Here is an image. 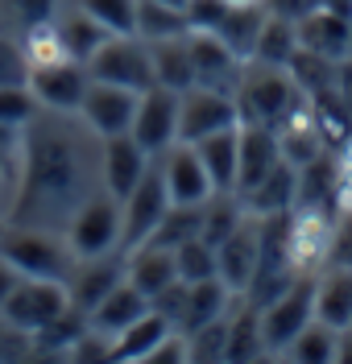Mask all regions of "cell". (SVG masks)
<instances>
[{
    "label": "cell",
    "instance_id": "6da1fadb",
    "mask_svg": "<svg viewBox=\"0 0 352 364\" xmlns=\"http://www.w3.org/2000/svg\"><path fill=\"white\" fill-rule=\"evenodd\" d=\"M25 170L21 195H17V220L29 228L50 224L58 211L75 215V191H79V161L67 133H50L46 124H25Z\"/></svg>",
    "mask_w": 352,
    "mask_h": 364
},
{
    "label": "cell",
    "instance_id": "7a4b0ae2",
    "mask_svg": "<svg viewBox=\"0 0 352 364\" xmlns=\"http://www.w3.org/2000/svg\"><path fill=\"white\" fill-rule=\"evenodd\" d=\"M303 104V91L294 87V79L278 67H253L240 75V87H236V108H240V124H265V129H278L286 116Z\"/></svg>",
    "mask_w": 352,
    "mask_h": 364
},
{
    "label": "cell",
    "instance_id": "3957f363",
    "mask_svg": "<svg viewBox=\"0 0 352 364\" xmlns=\"http://www.w3.org/2000/svg\"><path fill=\"white\" fill-rule=\"evenodd\" d=\"M0 252L21 269V277H54L70 282L75 273V252L70 245H58L46 228H4L0 232Z\"/></svg>",
    "mask_w": 352,
    "mask_h": 364
},
{
    "label": "cell",
    "instance_id": "277c9868",
    "mask_svg": "<svg viewBox=\"0 0 352 364\" xmlns=\"http://www.w3.org/2000/svg\"><path fill=\"white\" fill-rule=\"evenodd\" d=\"M87 75L100 79V83H117V87H129V91H149L158 83L149 42H141L137 33H112L87 58Z\"/></svg>",
    "mask_w": 352,
    "mask_h": 364
},
{
    "label": "cell",
    "instance_id": "5b68a950",
    "mask_svg": "<svg viewBox=\"0 0 352 364\" xmlns=\"http://www.w3.org/2000/svg\"><path fill=\"white\" fill-rule=\"evenodd\" d=\"M315 294H319L315 273H299V277H294V282H290L270 306H261L265 352H286L290 343L299 340V331L315 318Z\"/></svg>",
    "mask_w": 352,
    "mask_h": 364
},
{
    "label": "cell",
    "instance_id": "8992f818",
    "mask_svg": "<svg viewBox=\"0 0 352 364\" xmlns=\"http://www.w3.org/2000/svg\"><path fill=\"white\" fill-rule=\"evenodd\" d=\"M67 245L79 261L87 257H104L120 245V199L117 195H92L75 207L67 228Z\"/></svg>",
    "mask_w": 352,
    "mask_h": 364
},
{
    "label": "cell",
    "instance_id": "52a82bcc",
    "mask_svg": "<svg viewBox=\"0 0 352 364\" xmlns=\"http://www.w3.org/2000/svg\"><path fill=\"white\" fill-rule=\"evenodd\" d=\"M166 211H170V191H166L162 166H149L145 178L120 199V252L145 245Z\"/></svg>",
    "mask_w": 352,
    "mask_h": 364
},
{
    "label": "cell",
    "instance_id": "ba28073f",
    "mask_svg": "<svg viewBox=\"0 0 352 364\" xmlns=\"http://www.w3.org/2000/svg\"><path fill=\"white\" fill-rule=\"evenodd\" d=\"M70 306V286L67 282H54V277H21L17 290L9 294V302L0 306V315L13 318L21 331L38 336L46 323L63 315Z\"/></svg>",
    "mask_w": 352,
    "mask_h": 364
},
{
    "label": "cell",
    "instance_id": "9c48e42d",
    "mask_svg": "<svg viewBox=\"0 0 352 364\" xmlns=\"http://www.w3.org/2000/svg\"><path fill=\"white\" fill-rule=\"evenodd\" d=\"M178 104H183V91H170V87H162V83H154L149 91H141L137 116H133V129H129V133L137 136V145L149 158L166 154V149L178 141Z\"/></svg>",
    "mask_w": 352,
    "mask_h": 364
},
{
    "label": "cell",
    "instance_id": "30bf717a",
    "mask_svg": "<svg viewBox=\"0 0 352 364\" xmlns=\"http://www.w3.org/2000/svg\"><path fill=\"white\" fill-rule=\"evenodd\" d=\"M240 124V108L236 95L228 91H211V87H187L183 104H178V141H203V136L220 133V129H236Z\"/></svg>",
    "mask_w": 352,
    "mask_h": 364
},
{
    "label": "cell",
    "instance_id": "8fae6325",
    "mask_svg": "<svg viewBox=\"0 0 352 364\" xmlns=\"http://www.w3.org/2000/svg\"><path fill=\"white\" fill-rule=\"evenodd\" d=\"M137 100H141V91H129V87H117V83H100V79H92L87 91H83L79 112H83V120H87V129H92L95 136H120V133L133 129Z\"/></svg>",
    "mask_w": 352,
    "mask_h": 364
},
{
    "label": "cell",
    "instance_id": "7c38bea8",
    "mask_svg": "<svg viewBox=\"0 0 352 364\" xmlns=\"http://www.w3.org/2000/svg\"><path fill=\"white\" fill-rule=\"evenodd\" d=\"M87 83H92V75L75 58H58V63H46V67L29 70V91L38 95V104L50 108V112H79Z\"/></svg>",
    "mask_w": 352,
    "mask_h": 364
},
{
    "label": "cell",
    "instance_id": "4fadbf2b",
    "mask_svg": "<svg viewBox=\"0 0 352 364\" xmlns=\"http://www.w3.org/2000/svg\"><path fill=\"white\" fill-rule=\"evenodd\" d=\"M162 178H166V191H170V203L199 207V203H208L211 195H215L208 170H203V161H199V149L187 145V141H174V145L166 149Z\"/></svg>",
    "mask_w": 352,
    "mask_h": 364
},
{
    "label": "cell",
    "instance_id": "5bb4252c",
    "mask_svg": "<svg viewBox=\"0 0 352 364\" xmlns=\"http://www.w3.org/2000/svg\"><path fill=\"white\" fill-rule=\"evenodd\" d=\"M257 252H261V236H257V215L249 211L245 224L236 228L233 236L215 249V277L233 290V294H245L253 273H257Z\"/></svg>",
    "mask_w": 352,
    "mask_h": 364
},
{
    "label": "cell",
    "instance_id": "9a60e30c",
    "mask_svg": "<svg viewBox=\"0 0 352 364\" xmlns=\"http://www.w3.org/2000/svg\"><path fill=\"white\" fill-rule=\"evenodd\" d=\"M187 42H191V63H195V87H211V91L236 95L240 75H245V63L215 33H187Z\"/></svg>",
    "mask_w": 352,
    "mask_h": 364
},
{
    "label": "cell",
    "instance_id": "2e32d148",
    "mask_svg": "<svg viewBox=\"0 0 352 364\" xmlns=\"http://www.w3.org/2000/svg\"><path fill=\"white\" fill-rule=\"evenodd\" d=\"M120 282H124V252L112 249V252H104V257H87L67 282L70 286V302H75L79 311L92 315L95 306L112 294Z\"/></svg>",
    "mask_w": 352,
    "mask_h": 364
},
{
    "label": "cell",
    "instance_id": "e0dca14e",
    "mask_svg": "<svg viewBox=\"0 0 352 364\" xmlns=\"http://www.w3.org/2000/svg\"><path fill=\"white\" fill-rule=\"evenodd\" d=\"M282 161V141L265 124H240V161H236V195L245 199Z\"/></svg>",
    "mask_w": 352,
    "mask_h": 364
},
{
    "label": "cell",
    "instance_id": "ac0fdd59",
    "mask_svg": "<svg viewBox=\"0 0 352 364\" xmlns=\"http://www.w3.org/2000/svg\"><path fill=\"white\" fill-rule=\"evenodd\" d=\"M100 170H104V191L117 195V199H124V195L145 178V170H149V154L137 145V136L133 133L104 136V161H100Z\"/></svg>",
    "mask_w": 352,
    "mask_h": 364
},
{
    "label": "cell",
    "instance_id": "d6986e66",
    "mask_svg": "<svg viewBox=\"0 0 352 364\" xmlns=\"http://www.w3.org/2000/svg\"><path fill=\"white\" fill-rule=\"evenodd\" d=\"M336 228L319 215V207H299V215H290V261L299 273H315L319 257L331 252Z\"/></svg>",
    "mask_w": 352,
    "mask_h": 364
},
{
    "label": "cell",
    "instance_id": "ffe728a7",
    "mask_svg": "<svg viewBox=\"0 0 352 364\" xmlns=\"http://www.w3.org/2000/svg\"><path fill=\"white\" fill-rule=\"evenodd\" d=\"M299 42L306 50H315V54H324V58L344 63L348 58V42H352V17H340V13L319 4L311 17L299 21Z\"/></svg>",
    "mask_w": 352,
    "mask_h": 364
},
{
    "label": "cell",
    "instance_id": "44dd1931",
    "mask_svg": "<svg viewBox=\"0 0 352 364\" xmlns=\"http://www.w3.org/2000/svg\"><path fill=\"white\" fill-rule=\"evenodd\" d=\"M245 207L253 215H282V211H294L299 207V166L282 158L265 178L245 195Z\"/></svg>",
    "mask_w": 352,
    "mask_h": 364
},
{
    "label": "cell",
    "instance_id": "7402d4cb",
    "mask_svg": "<svg viewBox=\"0 0 352 364\" xmlns=\"http://www.w3.org/2000/svg\"><path fill=\"white\" fill-rule=\"evenodd\" d=\"M124 277H129L145 298H154L158 290H166L170 282H178L174 252L158 249V245H137V249L124 252Z\"/></svg>",
    "mask_w": 352,
    "mask_h": 364
},
{
    "label": "cell",
    "instance_id": "603a6c76",
    "mask_svg": "<svg viewBox=\"0 0 352 364\" xmlns=\"http://www.w3.org/2000/svg\"><path fill=\"white\" fill-rule=\"evenodd\" d=\"M195 149H199V161H203V170H208L211 186H215V195L236 191L240 124H236V129H220V133H211V136H203V141H195Z\"/></svg>",
    "mask_w": 352,
    "mask_h": 364
},
{
    "label": "cell",
    "instance_id": "cb8c5ba5",
    "mask_svg": "<svg viewBox=\"0 0 352 364\" xmlns=\"http://www.w3.org/2000/svg\"><path fill=\"white\" fill-rule=\"evenodd\" d=\"M265 17H270L265 4H228L224 21L215 25V38L228 46L240 63H253V50H257V38H261Z\"/></svg>",
    "mask_w": 352,
    "mask_h": 364
},
{
    "label": "cell",
    "instance_id": "d4e9b609",
    "mask_svg": "<svg viewBox=\"0 0 352 364\" xmlns=\"http://www.w3.org/2000/svg\"><path fill=\"white\" fill-rule=\"evenodd\" d=\"M145 311H149V298H145L137 286L124 277L117 290H112V294H108L92 315H87V323H92L95 331H104V336H120V331H124L129 323H137Z\"/></svg>",
    "mask_w": 352,
    "mask_h": 364
},
{
    "label": "cell",
    "instance_id": "484cf974",
    "mask_svg": "<svg viewBox=\"0 0 352 364\" xmlns=\"http://www.w3.org/2000/svg\"><path fill=\"white\" fill-rule=\"evenodd\" d=\"M174 327L158 311H145L137 323H129L120 336H112V360H149V352L170 336Z\"/></svg>",
    "mask_w": 352,
    "mask_h": 364
},
{
    "label": "cell",
    "instance_id": "4316f807",
    "mask_svg": "<svg viewBox=\"0 0 352 364\" xmlns=\"http://www.w3.org/2000/svg\"><path fill=\"white\" fill-rule=\"evenodd\" d=\"M154 54V79L170 91L195 87V63H191V42L187 38H166V42H149Z\"/></svg>",
    "mask_w": 352,
    "mask_h": 364
},
{
    "label": "cell",
    "instance_id": "83f0119b",
    "mask_svg": "<svg viewBox=\"0 0 352 364\" xmlns=\"http://www.w3.org/2000/svg\"><path fill=\"white\" fill-rule=\"evenodd\" d=\"M228 302H233V290L220 282V277H203V282H191V294H187V315L178 323V331L187 336L203 323H215V318L228 315Z\"/></svg>",
    "mask_w": 352,
    "mask_h": 364
},
{
    "label": "cell",
    "instance_id": "f1b7e54d",
    "mask_svg": "<svg viewBox=\"0 0 352 364\" xmlns=\"http://www.w3.org/2000/svg\"><path fill=\"white\" fill-rule=\"evenodd\" d=\"M299 50H303V42H299V25L270 13V17H265V25H261V38H257V50H253V63L286 70V67H290V58H294Z\"/></svg>",
    "mask_w": 352,
    "mask_h": 364
},
{
    "label": "cell",
    "instance_id": "f546056e",
    "mask_svg": "<svg viewBox=\"0 0 352 364\" xmlns=\"http://www.w3.org/2000/svg\"><path fill=\"white\" fill-rule=\"evenodd\" d=\"M315 318H324L328 327L344 331L352 323V269L340 265L336 273H328L319 282V294H315Z\"/></svg>",
    "mask_w": 352,
    "mask_h": 364
},
{
    "label": "cell",
    "instance_id": "4dcf8cb0",
    "mask_svg": "<svg viewBox=\"0 0 352 364\" xmlns=\"http://www.w3.org/2000/svg\"><path fill=\"white\" fill-rule=\"evenodd\" d=\"M336 186H340V161L328 149L299 166V207L336 203Z\"/></svg>",
    "mask_w": 352,
    "mask_h": 364
},
{
    "label": "cell",
    "instance_id": "1f68e13d",
    "mask_svg": "<svg viewBox=\"0 0 352 364\" xmlns=\"http://www.w3.org/2000/svg\"><path fill=\"white\" fill-rule=\"evenodd\" d=\"M187 9H170L158 0H137V38L141 42H166V38H187Z\"/></svg>",
    "mask_w": 352,
    "mask_h": 364
},
{
    "label": "cell",
    "instance_id": "d6a6232c",
    "mask_svg": "<svg viewBox=\"0 0 352 364\" xmlns=\"http://www.w3.org/2000/svg\"><path fill=\"white\" fill-rule=\"evenodd\" d=\"M199 228H203V203L191 207V203H170V211L162 215V224L154 228V236L145 240V245H158V249H178V245H187L191 236H199Z\"/></svg>",
    "mask_w": 352,
    "mask_h": 364
},
{
    "label": "cell",
    "instance_id": "836d02e7",
    "mask_svg": "<svg viewBox=\"0 0 352 364\" xmlns=\"http://www.w3.org/2000/svg\"><path fill=\"white\" fill-rule=\"evenodd\" d=\"M286 75L294 79V87L303 91V95H315V91L336 87V83H340V67H336V58H324V54H315V50H306V46L290 58Z\"/></svg>",
    "mask_w": 352,
    "mask_h": 364
},
{
    "label": "cell",
    "instance_id": "e575fe53",
    "mask_svg": "<svg viewBox=\"0 0 352 364\" xmlns=\"http://www.w3.org/2000/svg\"><path fill=\"white\" fill-rule=\"evenodd\" d=\"M265 352V336H261V311L249 302L236 323H228V348H224V360H253Z\"/></svg>",
    "mask_w": 352,
    "mask_h": 364
},
{
    "label": "cell",
    "instance_id": "d590c367",
    "mask_svg": "<svg viewBox=\"0 0 352 364\" xmlns=\"http://www.w3.org/2000/svg\"><path fill=\"white\" fill-rule=\"evenodd\" d=\"M108 38H112V33L95 21V17H87V13H75V17L63 25V46H67V58L83 63V67H87V58H92L95 50L108 42Z\"/></svg>",
    "mask_w": 352,
    "mask_h": 364
},
{
    "label": "cell",
    "instance_id": "8d00e7d4",
    "mask_svg": "<svg viewBox=\"0 0 352 364\" xmlns=\"http://www.w3.org/2000/svg\"><path fill=\"white\" fill-rule=\"evenodd\" d=\"M336 340H340L336 327H328L324 318H311L303 331H299V340L290 343L286 352L303 364H324V360H336Z\"/></svg>",
    "mask_w": 352,
    "mask_h": 364
},
{
    "label": "cell",
    "instance_id": "74e56055",
    "mask_svg": "<svg viewBox=\"0 0 352 364\" xmlns=\"http://www.w3.org/2000/svg\"><path fill=\"white\" fill-rule=\"evenodd\" d=\"M21 54H25V63H29V70H33V67H46V63H58V58H67V46H63V29H54V21L25 25Z\"/></svg>",
    "mask_w": 352,
    "mask_h": 364
},
{
    "label": "cell",
    "instance_id": "f35d334b",
    "mask_svg": "<svg viewBox=\"0 0 352 364\" xmlns=\"http://www.w3.org/2000/svg\"><path fill=\"white\" fill-rule=\"evenodd\" d=\"M174 265H178V277L183 282H203V277H215V245H208L203 236H191L187 245L174 249Z\"/></svg>",
    "mask_w": 352,
    "mask_h": 364
},
{
    "label": "cell",
    "instance_id": "ab89813d",
    "mask_svg": "<svg viewBox=\"0 0 352 364\" xmlns=\"http://www.w3.org/2000/svg\"><path fill=\"white\" fill-rule=\"evenodd\" d=\"M38 95L29 91V83H4L0 87V124L9 129H25L33 116H38Z\"/></svg>",
    "mask_w": 352,
    "mask_h": 364
},
{
    "label": "cell",
    "instance_id": "60d3db41",
    "mask_svg": "<svg viewBox=\"0 0 352 364\" xmlns=\"http://www.w3.org/2000/svg\"><path fill=\"white\" fill-rule=\"evenodd\" d=\"M83 13L108 33H137V0H83Z\"/></svg>",
    "mask_w": 352,
    "mask_h": 364
},
{
    "label": "cell",
    "instance_id": "b9f144b4",
    "mask_svg": "<svg viewBox=\"0 0 352 364\" xmlns=\"http://www.w3.org/2000/svg\"><path fill=\"white\" fill-rule=\"evenodd\" d=\"M224 348H228V318L187 331V360H224Z\"/></svg>",
    "mask_w": 352,
    "mask_h": 364
},
{
    "label": "cell",
    "instance_id": "7bdbcfd3",
    "mask_svg": "<svg viewBox=\"0 0 352 364\" xmlns=\"http://www.w3.org/2000/svg\"><path fill=\"white\" fill-rule=\"evenodd\" d=\"M187 294H191V286L178 277V282H170L166 290H158V294L149 298V311H158V315L178 331V323H183V315H187Z\"/></svg>",
    "mask_w": 352,
    "mask_h": 364
},
{
    "label": "cell",
    "instance_id": "ee69618b",
    "mask_svg": "<svg viewBox=\"0 0 352 364\" xmlns=\"http://www.w3.org/2000/svg\"><path fill=\"white\" fill-rule=\"evenodd\" d=\"M228 0H187V25L191 33H215V25L224 21Z\"/></svg>",
    "mask_w": 352,
    "mask_h": 364
},
{
    "label": "cell",
    "instance_id": "f6af8a7d",
    "mask_svg": "<svg viewBox=\"0 0 352 364\" xmlns=\"http://www.w3.org/2000/svg\"><path fill=\"white\" fill-rule=\"evenodd\" d=\"M29 343H33L29 331H21L13 318L0 315V360H17V356H25V352H29Z\"/></svg>",
    "mask_w": 352,
    "mask_h": 364
},
{
    "label": "cell",
    "instance_id": "bcb514c9",
    "mask_svg": "<svg viewBox=\"0 0 352 364\" xmlns=\"http://www.w3.org/2000/svg\"><path fill=\"white\" fill-rule=\"evenodd\" d=\"M4 83H29V63L17 46H9L0 38V87Z\"/></svg>",
    "mask_w": 352,
    "mask_h": 364
},
{
    "label": "cell",
    "instance_id": "7dc6e473",
    "mask_svg": "<svg viewBox=\"0 0 352 364\" xmlns=\"http://www.w3.org/2000/svg\"><path fill=\"white\" fill-rule=\"evenodd\" d=\"M324 0H265V9L274 13V17H286V21H303V17H311L315 9H319Z\"/></svg>",
    "mask_w": 352,
    "mask_h": 364
},
{
    "label": "cell",
    "instance_id": "c3c4849f",
    "mask_svg": "<svg viewBox=\"0 0 352 364\" xmlns=\"http://www.w3.org/2000/svg\"><path fill=\"white\" fill-rule=\"evenodd\" d=\"M17 13H21L25 25L54 21V0H17Z\"/></svg>",
    "mask_w": 352,
    "mask_h": 364
},
{
    "label": "cell",
    "instance_id": "681fc988",
    "mask_svg": "<svg viewBox=\"0 0 352 364\" xmlns=\"http://www.w3.org/2000/svg\"><path fill=\"white\" fill-rule=\"evenodd\" d=\"M17 282H21V269H17V265L0 252V306L9 302V294H13V290H17Z\"/></svg>",
    "mask_w": 352,
    "mask_h": 364
},
{
    "label": "cell",
    "instance_id": "f907efd6",
    "mask_svg": "<svg viewBox=\"0 0 352 364\" xmlns=\"http://www.w3.org/2000/svg\"><path fill=\"white\" fill-rule=\"evenodd\" d=\"M331 257H336V265H348L352 269V220L344 224V232L331 240Z\"/></svg>",
    "mask_w": 352,
    "mask_h": 364
},
{
    "label": "cell",
    "instance_id": "816d5d0a",
    "mask_svg": "<svg viewBox=\"0 0 352 364\" xmlns=\"http://www.w3.org/2000/svg\"><path fill=\"white\" fill-rule=\"evenodd\" d=\"M17 129H9V124H0V154H9V149H13V145H17Z\"/></svg>",
    "mask_w": 352,
    "mask_h": 364
},
{
    "label": "cell",
    "instance_id": "f5cc1de1",
    "mask_svg": "<svg viewBox=\"0 0 352 364\" xmlns=\"http://www.w3.org/2000/svg\"><path fill=\"white\" fill-rule=\"evenodd\" d=\"M324 9L340 13V17H352V0H324Z\"/></svg>",
    "mask_w": 352,
    "mask_h": 364
},
{
    "label": "cell",
    "instance_id": "db71d44e",
    "mask_svg": "<svg viewBox=\"0 0 352 364\" xmlns=\"http://www.w3.org/2000/svg\"><path fill=\"white\" fill-rule=\"evenodd\" d=\"M158 4H170V9H187V0H158Z\"/></svg>",
    "mask_w": 352,
    "mask_h": 364
},
{
    "label": "cell",
    "instance_id": "11a10c76",
    "mask_svg": "<svg viewBox=\"0 0 352 364\" xmlns=\"http://www.w3.org/2000/svg\"><path fill=\"white\" fill-rule=\"evenodd\" d=\"M228 4H265V0H228Z\"/></svg>",
    "mask_w": 352,
    "mask_h": 364
},
{
    "label": "cell",
    "instance_id": "9f6ffc18",
    "mask_svg": "<svg viewBox=\"0 0 352 364\" xmlns=\"http://www.w3.org/2000/svg\"><path fill=\"white\" fill-rule=\"evenodd\" d=\"M0 174H4V154H0Z\"/></svg>",
    "mask_w": 352,
    "mask_h": 364
},
{
    "label": "cell",
    "instance_id": "6f0895ef",
    "mask_svg": "<svg viewBox=\"0 0 352 364\" xmlns=\"http://www.w3.org/2000/svg\"><path fill=\"white\" fill-rule=\"evenodd\" d=\"M348 58H352V42H348Z\"/></svg>",
    "mask_w": 352,
    "mask_h": 364
},
{
    "label": "cell",
    "instance_id": "680465c9",
    "mask_svg": "<svg viewBox=\"0 0 352 364\" xmlns=\"http://www.w3.org/2000/svg\"><path fill=\"white\" fill-rule=\"evenodd\" d=\"M0 232H4V224H0Z\"/></svg>",
    "mask_w": 352,
    "mask_h": 364
},
{
    "label": "cell",
    "instance_id": "91938a15",
    "mask_svg": "<svg viewBox=\"0 0 352 364\" xmlns=\"http://www.w3.org/2000/svg\"><path fill=\"white\" fill-rule=\"evenodd\" d=\"M348 327H352V323H348Z\"/></svg>",
    "mask_w": 352,
    "mask_h": 364
}]
</instances>
